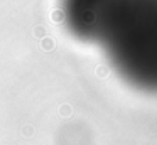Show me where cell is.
<instances>
[{
  "label": "cell",
  "mask_w": 157,
  "mask_h": 145,
  "mask_svg": "<svg viewBox=\"0 0 157 145\" xmlns=\"http://www.w3.org/2000/svg\"><path fill=\"white\" fill-rule=\"evenodd\" d=\"M96 40L127 83L157 93V0H113Z\"/></svg>",
  "instance_id": "obj_1"
},
{
  "label": "cell",
  "mask_w": 157,
  "mask_h": 145,
  "mask_svg": "<svg viewBox=\"0 0 157 145\" xmlns=\"http://www.w3.org/2000/svg\"><path fill=\"white\" fill-rule=\"evenodd\" d=\"M113 0H61L66 27L81 40H96Z\"/></svg>",
  "instance_id": "obj_2"
}]
</instances>
